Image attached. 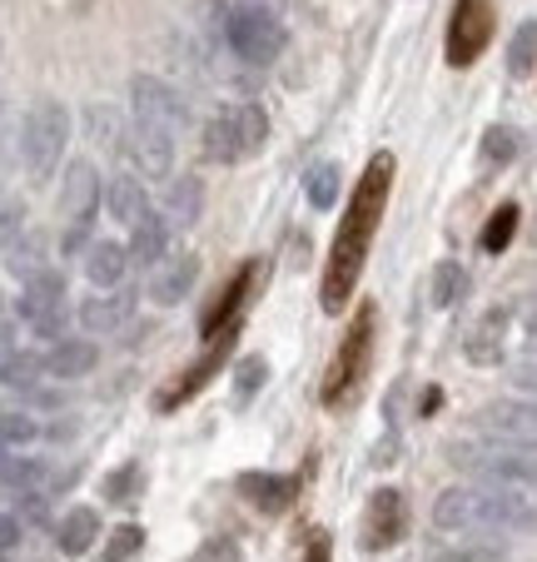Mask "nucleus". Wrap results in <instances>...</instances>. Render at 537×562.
<instances>
[{
  "instance_id": "33",
  "label": "nucleus",
  "mask_w": 537,
  "mask_h": 562,
  "mask_svg": "<svg viewBox=\"0 0 537 562\" xmlns=\"http://www.w3.org/2000/svg\"><path fill=\"white\" fill-rule=\"evenodd\" d=\"M533 55H537V21H527L523 31L513 35V45H507V70L527 75V70H533Z\"/></svg>"
},
{
  "instance_id": "41",
  "label": "nucleus",
  "mask_w": 537,
  "mask_h": 562,
  "mask_svg": "<svg viewBox=\"0 0 537 562\" xmlns=\"http://www.w3.org/2000/svg\"><path fill=\"white\" fill-rule=\"evenodd\" d=\"M234 558H239V548H234V542H230V538L210 542V548H204V552H200V562H234Z\"/></svg>"
},
{
  "instance_id": "5",
  "label": "nucleus",
  "mask_w": 537,
  "mask_h": 562,
  "mask_svg": "<svg viewBox=\"0 0 537 562\" xmlns=\"http://www.w3.org/2000/svg\"><path fill=\"white\" fill-rule=\"evenodd\" d=\"M200 145H204V159H214V165L249 159L269 145V115H264L254 100H244V105H224L204 120Z\"/></svg>"
},
{
  "instance_id": "14",
  "label": "nucleus",
  "mask_w": 537,
  "mask_h": 562,
  "mask_svg": "<svg viewBox=\"0 0 537 562\" xmlns=\"http://www.w3.org/2000/svg\"><path fill=\"white\" fill-rule=\"evenodd\" d=\"M135 304H139V294L135 289H100L96 299H85L80 304V324L90 334H115V329H125L130 318H135Z\"/></svg>"
},
{
  "instance_id": "1",
  "label": "nucleus",
  "mask_w": 537,
  "mask_h": 562,
  "mask_svg": "<svg viewBox=\"0 0 537 562\" xmlns=\"http://www.w3.org/2000/svg\"><path fill=\"white\" fill-rule=\"evenodd\" d=\"M389 184H393V155H373L354 204H348V220L338 224V239H334V259H328V274H324V308L328 314H338V308L348 304V289H354L358 274H363V259H369L373 229H379L383 200H389Z\"/></svg>"
},
{
  "instance_id": "3",
  "label": "nucleus",
  "mask_w": 537,
  "mask_h": 562,
  "mask_svg": "<svg viewBox=\"0 0 537 562\" xmlns=\"http://www.w3.org/2000/svg\"><path fill=\"white\" fill-rule=\"evenodd\" d=\"M454 468L473 473L478 483H507V488H537V443L517 438H458L448 448Z\"/></svg>"
},
{
  "instance_id": "19",
  "label": "nucleus",
  "mask_w": 537,
  "mask_h": 562,
  "mask_svg": "<svg viewBox=\"0 0 537 562\" xmlns=\"http://www.w3.org/2000/svg\"><path fill=\"white\" fill-rule=\"evenodd\" d=\"M363 542L369 548H393V542L403 538V498H399V488H379L373 493V503H369V522H363Z\"/></svg>"
},
{
  "instance_id": "29",
  "label": "nucleus",
  "mask_w": 537,
  "mask_h": 562,
  "mask_svg": "<svg viewBox=\"0 0 537 562\" xmlns=\"http://www.w3.org/2000/svg\"><path fill=\"white\" fill-rule=\"evenodd\" d=\"M41 379H45L41 353H11V359H0V383H5V389L31 393V389H41Z\"/></svg>"
},
{
  "instance_id": "2",
  "label": "nucleus",
  "mask_w": 537,
  "mask_h": 562,
  "mask_svg": "<svg viewBox=\"0 0 537 562\" xmlns=\"http://www.w3.org/2000/svg\"><path fill=\"white\" fill-rule=\"evenodd\" d=\"M433 528L473 538V532H537V493L507 483H463L443 488L433 503Z\"/></svg>"
},
{
  "instance_id": "40",
  "label": "nucleus",
  "mask_w": 537,
  "mask_h": 562,
  "mask_svg": "<svg viewBox=\"0 0 537 562\" xmlns=\"http://www.w3.org/2000/svg\"><path fill=\"white\" fill-rule=\"evenodd\" d=\"M21 518H15V513H0V552H11L15 542H21Z\"/></svg>"
},
{
  "instance_id": "32",
  "label": "nucleus",
  "mask_w": 537,
  "mask_h": 562,
  "mask_svg": "<svg viewBox=\"0 0 537 562\" xmlns=\"http://www.w3.org/2000/svg\"><path fill=\"white\" fill-rule=\"evenodd\" d=\"M35 418L31 414H21V408H0V448H25V443H35Z\"/></svg>"
},
{
  "instance_id": "46",
  "label": "nucleus",
  "mask_w": 537,
  "mask_h": 562,
  "mask_svg": "<svg viewBox=\"0 0 537 562\" xmlns=\"http://www.w3.org/2000/svg\"><path fill=\"white\" fill-rule=\"evenodd\" d=\"M0 115H5V105H0Z\"/></svg>"
},
{
  "instance_id": "37",
  "label": "nucleus",
  "mask_w": 537,
  "mask_h": 562,
  "mask_svg": "<svg viewBox=\"0 0 537 562\" xmlns=\"http://www.w3.org/2000/svg\"><path fill=\"white\" fill-rule=\"evenodd\" d=\"M433 562H507V558H503V552H497V548H483V542H478V548L443 552V558H433Z\"/></svg>"
},
{
  "instance_id": "42",
  "label": "nucleus",
  "mask_w": 537,
  "mask_h": 562,
  "mask_svg": "<svg viewBox=\"0 0 537 562\" xmlns=\"http://www.w3.org/2000/svg\"><path fill=\"white\" fill-rule=\"evenodd\" d=\"M11 353H15V324L0 314V359H11Z\"/></svg>"
},
{
  "instance_id": "10",
  "label": "nucleus",
  "mask_w": 537,
  "mask_h": 562,
  "mask_svg": "<svg viewBox=\"0 0 537 562\" xmlns=\"http://www.w3.org/2000/svg\"><path fill=\"white\" fill-rule=\"evenodd\" d=\"M194 279H200V259L184 255V249H175V255L159 259V265L145 274V294H149V304L175 308V304H184V299H190Z\"/></svg>"
},
{
  "instance_id": "17",
  "label": "nucleus",
  "mask_w": 537,
  "mask_h": 562,
  "mask_svg": "<svg viewBox=\"0 0 537 562\" xmlns=\"http://www.w3.org/2000/svg\"><path fill=\"white\" fill-rule=\"evenodd\" d=\"M105 214L115 224H125V229H135V224H145L155 210H149V194L135 175H115V180L105 184Z\"/></svg>"
},
{
  "instance_id": "45",
  "label": "nucleus",
  "mask_w": 537,
  "mask_h": 562,
  "mask_svg": "<svg viewBox=\"0 0 537 562\" xmlns=\"http://www.w3.org/2000/svg\"><path fill=\"white\" fill-rule=\"evenodd\" d=\"M304 562H328V538H314V548H309Z\"/></svg>"
},
{
  "instance_id": "30",
  "label": "nucleus",
  "mask_w": 537,
  "mask_h": 562,
  "mask_svg": "<svg viewBox=\"0 0 537 562\" xmlns=\"http://www.w3.org/2000/svg\"><path fill=\"white\" fill-rule=\"evenodd\" d=\"M513 234H517V204H497L493 210V220L483 224V255H503L507 245H513Z\"/></svg>"
},
{
  "instance_id": "6",
  "label": "nucleus",
  "mask_w": 537,
  "mask_h": 562,
  "mask_svg": "<svg viewBox=\"0 0 537 562\" xmlns=\"http://www.w3.org/2000/svg\"><path fill=\"white\" fill-rule=\"evenodd\" d=\"M224 45H230V55L239 65H275L279 55H284L289 45V31L279 15L269 11H254V5H234L230 21H224Z\"/></svg>"
},
{
  "instance_id": "16",
  "label": "nucleus",
  "mask_w": 537,
  "mask_h": 562,
  "mask_svg": "<svg viewBox=\"0 0 537 562\" xmlns=\"http://www.w3.org/2000/svg\"><path fill=\"white\" fill-rule=\"evenodd\" d=\"M169 255H175V224L155 210L145 224L130 229V265H139L149 274V269H155L159 259H169Z\"/></svg>"
},
{
  "instance_id": "20",
  "label": "nucleus",
  "mask_w": 537,
  "mask_h": 562,
  "mask_svg": "<svg viewBox=\"0 0 537 562\" xmlns=\"http://www.w3.org/2000/svg\"><path fill=\"white\" fill-rule=\"evenodd\" d=\"M96 363H100L96 339H55L51 353H45L51 379H85V373H96Z\"/></svg>"
},
{
  "instance_id": "34",
  "label": "nucleus",
  "mask_w": 537,
  "mask_h": 562,
  "mask_svg": "<svg viewBox=\"0 0 537 562\" xmlns=\"http://www.w3.org/2000/svg\"><path fill=\"white\" fill-rule=\"evenodd\" d=\"M21 234H25V204L21 200H5V204H0V255H5Z\"/></svg>"
},
{
  "instance_id": "4",
  "label": "nucleus",
  "mask_w": 537,
  "mask_h": 562,
  "mask_svg": "<svg viewBox=\"0 0 537 562\" xmlns=\"http://www.w3.org/2000/svg\"><path fill=\"white\" fill-rule=\"evenodd\" d=\"M65 149H70V110L55 95H41L21 125V165L31 175V184H45L60 170Z\"/></svg>"
},
{
  "instance_id": "25",
  "label": "nucleus",
  "mask_w": 537,
  "mask_h": 562,
  "mask_svg": "<svg viewBox=\"0 0 537 562\" xmlns=\"http://www.w3.org/2000/svg\"><path fill=\"white\" fill-rule=\"evenodd\" d=\"M96 532H100V513L96 508H70L60 518V532H55V542H60V552L80 558V552L96 542Z\"/></svg>"
},
{
  "instance_id": "39",
  "label": "nucleus",
  "mask_w": 537,
  "mask_h": 562,
  "mask_svg": "<svg viewBox=\"0 0 537 562\" xmlns=\"http://www.w3.org/2000/svg\"><path fill=\"white\" fill-rule=\"evenodd\" d=\"M135 477H139V463H125V468H120V473L105 483V493H110V498H115V503H120V498H135V488H130Z\"/></svg>"
},
{
  "instance_id": "7",
  "label": "nucleus",
  "mask_w": 537,
  "mask_h": 562,
  "mask_svg": "<svg viewBox=\"0 0 537 562\" xmlns=\"http://www.w3.org/2000/svg\"><path fill=\"white\" fill-rule=\"evenodd\" d=\"M130 110H135V125H159L175 139L190 130V105H184V95H179L169 80H159V75H135V80H130Z\"/></svg>"
},
{
  "instance_id": "31",
  "label": "nucleus",
  "mask_w": 537,
  "mask_h": 562,
  "mask_svg": "<svg viewBox=\"0 0 537 562\" xmlns=\"http://www.w3.org/2000/svg\"><path fill=\"white\" fill-rule=\"evenodd\" d=\"M139 548H145V532H139V522H120V528H110L100 562H130Z\"/></svg>"
},
{
  "instance_id": "44",
  "label": "nucleus",
  "mask_w": 537,
  "mask_h": 562,
  "mask_svg": "<svg viewBox=\"0 0 537 562\" xmlns=\"http://www.w3.org/2000/svg\"><path fill=\"white\" fill-rule=\"evenodd\" d=\"M239 5H254V11H269V15H279L289 5V0H239Z\"/></svg>"
},
{
  "instance_id": "9",
  "label": "nucleus",
  "mask_w": 537,
  "mask_h": 562,
  "mask_svg": "<svg viewBox=\"0 0 537 562\" xmlns=\"http://www.w3.org/2000/svg\"><path fill=\"white\" fill-rule=\"evenodd\" d=\"M517 308L513 304H493L483 318H478L473 329H468V363H478V369H497V363L507 359V329H513Z\"/></svg>"
},
{
  "instance_id": "26",
  "label": "nucleus",
  "mask_w": 537,
  "mask_h": 562,
  "mask_svg": "<svg viewBox=\"0 0 537 562\" xmlns=\"http://www.w3.org/2000/svg\"><path fill=\"white\" fill-rule=\"evenodd\" d=\"M463 289H468V269L463 265H454V259L433 265V274H428V304L433 308H454L458 299H463Z\"/></svg>"
},
{
  "instance_id": "23",
  "label": "nucleus",
  "mask_w": 537,
  "mask_h": 562,
  "mask_svg": "<svg viewBox=\"0 0 537 562\" xmlns=\"http://www.w3.org/2000/svg\"><path fill=\"white\" fill-rule=\"evenodd\" d=\"M239 493L254 503V508H289V498H294V477H269V473H244L239 477Z\"/></svg>"
},
{
  "instance_id": "24",
  "label": "nucleus",
  "mask_w": 537,
  "mask_h": 562,
  "mask_svg": "<svg viewBox=\"0 0 537 562\" xmlns=\"http://www.w3.org/2000/svg\"><path fill=\"white\" fill-rule=\"evenodd\" d=\"M45 255H51V249H45V234L41 229H25L21 239L5 249V269H11V274L25 284V279L45 274Z\"/></svg>"
},
{
  "instance_id": "18",
  "label": "nucleus",
  "mask_w": 537,
  "mask_h": 562,
  "mask_svg": "<svg viewBox=\"0 0 537 562\" xmlns=\"http://www.w3.org/2000/svg\"><path fill=\"white\" fill-rule=\"evenodd\" d=\"M130 274V245L120 239H96V245L85 249V279L96 289H120Z\"/></svg>"
},
{
  "instance_id": "11",
  "label": "nucleus",
  "mask_w": 537,
  "mask_h": 562,
  "mask_svg": "<svg viewBox=\"0 0 537 562\" xmlns=\"http://www.w3.org/2000/svg\"><path fill=\"white\" fill-rule=\"evenodd\" d=\"M488 31H493L488 0H458V15H454V25H448V60L473 65L478 50L488 45Z\"/></svg>"
},
{
  "instance_id": "28",
  "label": "nucleus",
  "mask_w": 537,
  "mask_h": 562,
  "mask_svg": "<svg viewBox=\"0 0 537 562\" xmlns=\"http://www.w3.org/2000/svg\"><path fill=\"white\" fill-rule=\"evenodd\" d=\"M338 190H344V175H338L334 159H324V165H314V170L304 175V194H309V204H314V210H334Z\"/></svg>"
},
{
  "instance_id": "15",
  "label": "nucleus",
  "mask_w": 537,
  "mask_h": 562,
  "mask_svg": "<svg viewBox=\"0 0 537 562\" xmlns=\"http://www.w3.org/2000/svg\"><path fill=\"white\" fill-rule=\"evenodd\" d=\"M369 344H373V308H363V314H358V324H354V334H348V344L338 349V359H334V379H328V389H324L328 404H338V398H344V389L358 379V363H363Z\"/></svg>"
},
{
  "instance_id": "8",
  "label": "nucleus",
  "mask_w": 537,
  "mask_h": 562,
  "mask_svg": "<svg viewBox=\"0 0 537 562\" xmlns=\"http://www.w3.org/2000/svg\"><path fill=\"white\" fill-rule=\"evenodd\" d=\"M15 318L31 324L41 339H60V329H65V279L55 274V269L25 279L21 299H15Z\"/></svg>"
},
{
  "instance_id": "13",
  "label": "nucleus",
  "mask_w": 537,
  "mask_h": 562,
  "mask_svg": "<svg viewBox=\"0 0 537 562\" xmlns=\"http://www.w3.org/2000/svg\"><path fill=\"white\" fill-rule=\"evenodd\" d=\"M125 165H135V170L149 175V180H169V170H175V135L159 125H135L130 130Z\"/></svg>"
},
{
  "instance_id": "21",
  "label": "nucleus",
  "mask_w": 537,
  "mask_h": 562,
  "mask_svg": "<svg viewBox=\"0 0 537 562\" xmlns=\"http://www.w3.org/2000/svg\"><path fill=\"white\" fill-rule=\"evenodd\" d=\"M159 210H165V220L175 224V229H190V224L204 214V180L200 175H179V180H169Z\"/></svg>"
},
{
  "instance_id": "12",
  "label": "nucleus",
  "mask_w": 537,
  "mask_h": 562,
  "mask_svg": "<svg viewBox=\"0 0 537 562\" xmlns=\"http://www.w3.org/2000/svg\"><path fill=\"white\" fill-rule=\"evenodd\" d=\"M478 428L488 438H517V443H537V398H497L478 414Z\"/></svg>"
},
{
  "instance_id": "27",
  "label": "nucleus",
  "mask_w": 537,
  "mask_h": 562,
  "mask_svg": "<svg viewBox=\"0 0 537 562\" xmlns=\"http://www.w3.org/2000/svg\"><path fill=\"white\" fill-rule=\"evenodd\" d=\"M0 483L15 493H35L45 483V463L31 453H0Z\"/></svg>"
},
{
  "instance_id": "35",
  "label": "nucleus",
  "mask_w": 537,
  "mask_h": 562,
  "mask_svg": "<svg viewBox=\"0 0 537 562\" xmlns=\"http://www.w3.org/2000/svg\"><path fill=\"white\" fill-rule=\"evenodd\" d=\"M513 155H517V135H513V130H503V125L488 130V135H483V159H488V165H507Z\"/></svg>"
},
{
  "instance_id": "43",
  "label": "nucleus",
  "mask_w": 537,
  "mask_h": 562,
  "mask_svg": "<svg viewBox=\"0 0 537 562\" xmlns=\"http://www.w3.org/2000/svg\"><path fill=\"white\" fill-rule=\"evenodd\" d=\"M517 318H523V334H533L537 339V299H527V304L517 308Z\"/></svg>"
},
{
  "instance_id": "38",
  "label": "nucleus",
  "mask_w": 537,
  "mask_h": 562,
  "mask_svg": "<svg viewBox=\"0 0 537 562\" xmlns=\"http://www.w3.org/2000/svg\"><path fill=\"white\" fill-rule=\"evenodd\" d=\"M264 373H269L264 369V359H244L239 363V398H254V389L264 383Z\"/></svg>"
},
{
  "instance_id": "22",
  "label": "nucleus",
  "mask_w": 537,
  "mask_h": 562,
  "mask_svg": "<svg viewBox=\"0 0 537 562\" xmlns=\"http://www.w3.org/2000/svg\"><path fill=\"white\" fill-rule=\"evenodd\" d=\"M85 125H90L85 135H90L96 149H105V155H115V159L130 155V130H125V120H120L115 105H90L85 110Z\"/></svg>"
},
{
  "instance_id": "36",
  "label": "nucleus",
  "mask_w": 537,
  "mask_h": 562,
  "mask_svg": "<svg viewBox=\"0 0 537 562\" xmlns=\"http://www.w3.org/2000/svg\"><path fill=\"white\" fill-rule=\"evenodd\" d=\"M507 379H513L517 393H527V398H537V353H523V359L507 369Z\"/></svg>"
}]
</instances>
